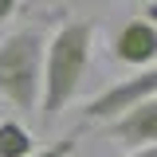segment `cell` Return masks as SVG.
Returning <instances> with one entry per match:
<instances>
[{
  "instance_id": "4",
  "label": "cell",
  "mask_w": 157,
  "mask_h": 157,
  "mask_svg": "<svg viewBox=\"0 0 157 157\" xmlns=\"http://www.w3.org/2000/svg\"><path fill=\"white\" fill-rule=\"evenodd\" d=\"M110 55H114L118 63H126V67H134V71L153 67L157 63V28L145 24L141 16L126 20L114 32V39H110Z\"/></svg>"
},
{
  "instance_id": "3",
  "label": "cell",
  "mask_w": 157,
  "mask_h": 157,
  "mask_svg": "<svg viewBox=\"0 0 157 157\" xmlns=\"http://www.w3.org/2000/svg\"><path fill=\"white\" fill-rule=\"evenodd\" d=\"M145 98H157V63L137 71V75H130V78H122V82H110L106 90H98L82 106V122L86 126H106V122L122 118L130 106L145 102Z\"/></svg>"
},
{
  "instance_id": "1",
  "label": "cell",
  "mask_w": 157,
  "mask_h": 157,
  "mask_svg": "<svg viewBox=\"0 0 157 157\" xmlns=\"http://www.w3.org/2000/svg\"><path fill=\"white\" fill-rule=\"evenodd\" d=\"M94 20H63L43 43V78H39V118L51 126L82 90V78L94 55Z\"/></svg>"
},
{
  "instance_id": "8",
  "label": "cell",
  "mask_w": 157,
  "mask_h": 157,
  "mask_svg": "<svg viewBox=\"0 0 157 157\" xmlns=\"http://www.w3.org/2000/svg\"><path fill=\"white\" fill-rule=\"evenodd\" d=\"M20 8H24V4H16V0H0V24H8Z\"/></svg>"
},
{
  "instance_id": "2",
  "label": "cell",
  "mask_w": 157,
  "mask_h": 157,
  "mask_svg": "<svg viewBox=\"0 0 157 157\" xmlns=\"http://www.w3.org/2000/svg\"><path fill=\"white\" fill-rule=\"evenodd\" d=\"M43 43L47 24H24L0 39V102L20 114L39 110V78H43Z\"/></svg>"
},
{
  "instance_id": "10",
  "label": "cell",
  "mask_w": 157,
  "mask_h": 157,
  "mask_svg": "<svg viewBox=\"0 0 157 157\" xmlns=\"http://www.w3.org/2000/svg\"><path fill=\"white\" fill-rule=\"evenodd\" d=\"M126 157H157V149H134V153H126Z\"/></svg>"
},
{
  "instance_id": "9",
  "label": "cell",
  "mask_w": 157,
  "mask_h": 157,
  "mask_svg": "<svg viewBox=\"0 0 157 157\" xmlns=\"http://www.w3.org/2000/svg\"><path fill=\"white\" fill-rule=\"evenodd\" d=\"M141 20H145V24H153V28H157V4H145V8H141Z\"/></svg>"
},
{
  "instance_id": "7",
  "label": "cell",
  "mask_w": 157,
  "mask_h": 157,
  "mask_svg": "<svg viewBox=\"0 0 157 157\" xmlns=\"http://www.w3.org/2000/svg\"><path fill=\"white\" fill-rule=\"evenodd\" d=\"M75 149H78V137L71 134L63 141H55V145H47V149H36L32 157H75Z\"/></svg>"
},
{
  "instance_id": "6",
  "label": "cell",
  "mask_w": 157,
  "mask_h": 157,
  "mask_svg": "<svg viewBox=\"0 0 157 157\" xmlns=\"http://www.w3.org/2000/svg\"><path fill=\"white\" fill-rule=\"evenodd\" d=\"M36 153V137L28 134V126L16 118H0V157H32Z\"/></svg>"
},
{
  "instance_id": "5",
  "label": "cell",
  "mask_w": 157,
  "mask_h": 157,
  "mask_svg": "<svg viewBox=\"0 0 157 157\" xmlns=\"http://www.w3.org/2000/svg\"><path fill=\"white\" fill-rule=\"evenodd\" d=\"M106 137H114L122 145H134V149H157V98H145L130 106L122 118L102 126Z\"/></svg>"
}]
</instances>
